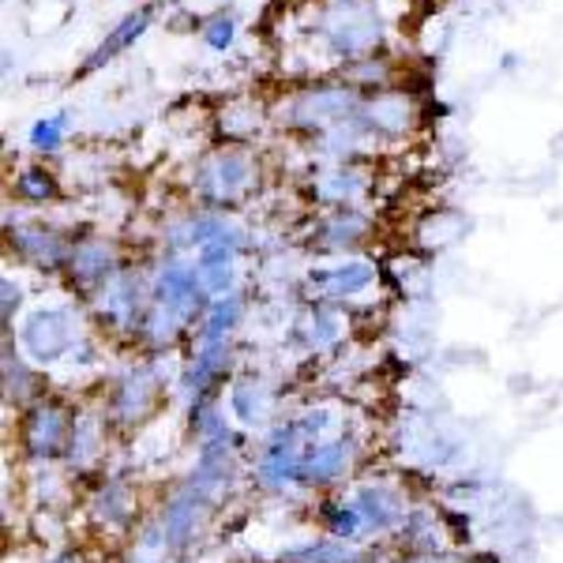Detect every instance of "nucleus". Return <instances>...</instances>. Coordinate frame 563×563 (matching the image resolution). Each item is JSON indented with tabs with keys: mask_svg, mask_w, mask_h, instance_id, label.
<instances>
[{
	"mask_svg": "<svg viewBox=\"0 0 563 563\" xmlns=\"http://www.w3.org/2000/svg\"><path fill=\"white\" fill-rule=\"evenodd\" d=\"M188 331H196L192 320H185L174 308L151 305L147 312H143L140 327H135V342H143L147 350H174L177 342H185Z\"/></svg>",
	"mask_w": 563,
	"mask_h": 563,
	"instance_id": "obj_20",
	"label": "nucleus"
},
{
	"mask_svg": "<svg viewBox=\"0 0 563 563\" xmlns=\"http://www.w3.org/2000/svg\"><path fill=\"white\" fill-rule=\"evenodd\" d=\"M49 563H87V560L79 556V552H60V556H53Z\"/></svg>",
	"mask_w": 563,
	"mask_h": 563,
	"instance_id": "obj_34",
	"label": "nucleus"
},
{
	"mask_svg": "<svg viewBox=\"0 0 563 563\" xmlns=\"http://www.w3.org/2000/svg\"><path fill=\"white\" fill-rule=\"evenodd\" d=\"M410 563H462V560H455V556H443V552H417V556L410 560Z\"/></svg>",
	"mask_w": 563,
	"mask_h": 563,
	"instance_id": "obj_33",
	"label": "nucleus"
},
{
	"mask_svg": "<svg viewBox=\"0 0 563 563\" xmlns=\"http://www.w3.org/2000/svg\"><path fill=\"white\" fill-rule=\"evenodd\" d=\"M241 323H244V297L241 294L214 297L203 308V316L196 320V339H233Z\"/></svg>",
	"mask_w": 563,
	"mask_h": 563,
	"instance_id": "obj_23",
	"label": "nucleus"
},
{
	"mask_svg": "<svg viewBox=\"0 0 563 563\" xmlns=\"http://www.w3.org/2000/svg\"><path fill=\"white\" fill-rule=\"evenodd\" d=\"M196 271H199V282H203L207 297H225V294H238V260L241 252L233 249H196Z\"/></svg>",
	"mask_w": 563,
	"mask_h": 563,
	"instance_id": "obj_21",
	"label": "nucleus"
},
{
	"mask_svg": "<svg viewBox=\"0 0 563 563\" xmlns=\"http://www.w3.org/2000/svg\"><path fill=\"white\" fill-rule=\"evenodd\" d=\"M410 0H308L301 20L305 45L312 49L305 79L331 76L368 53H384L395 42L398 8Z\"/></svg>",
	"mask_w": 563,
	"mask_h": 563,
	"instance_id": "obj_1",
	"label": "nucleus"
},
{
	"mask_svg": "<svg viewBox=\"0 0 563 563\" xmlns=\"http://www.w3.org/2000/svg\"><path fill=\"white\" fill-rule=\"evenodd\" d=\"M376 282H379V275L368 260L346 256L339 263H327V267L308 271V294L327 305H350V301H357V297H365Z\"/></svg>",
	"mask_w": 563,
	"mask_h": 563,
	"instance_id": "obj_13",
	"label": "nucleus"
},
{
	"mask_svg": "<svg viewBox=\"0 0 563 563\" xmlns=\"http://www.w3.org/2000/svg\"><path fill=\"white\" fill-rule=\"evenodd\" d=\"M158 12H162L158 0H147V4L132 8L129 15H121V20H117V23L109 26V31L102 34V42H98L95 49H90L87 57L79 60L76 79H90V76H98V71H106L109 65H113L117 57H121V53H129L132 45L140 42L154 23H158Z\"/></svg>",
	"mask_w": 563,
	"mask_h": 563,
	"instance_id": "obj_11",
	"label": "nucleus"
},
{
	"mask_svg": "<svg viewBox=\"0 0 563 563\" xmlns=\"http://www.w3.org/2000/svg\"><path fill=\"white\" fill-rule=\"evenodd\" d=\"M132 507H135V499L132 493H124L121 485H109L102 488V496H98V515H106V522H129Z\"/></svg>",
	"mask_w": 563,
	"mask_h": 563,
	"instance_id": "obj_30",
	"label": "nucleus"
},
{
	"mask_svg": "<svg viewBox=\"0 0 563 563\" xmlns=\"http://www.w3.org/2000/svg\"><path fill=\"white\" fill-rule=\"evenodd\" d=\"M312 199L327 211L334 207H361V199L372 192V162H316Z\"/></svg>",
	"mask_w": 563,
	"mask_h": 563,
	"instance_id": "obj_14",
	"label": "nucleus"
},
{
	"mask_svg": "<svg viewBox=\"0 0 563 563\" xmlns=\"http://www.w3.org/2000/svg\"><path fill=\"white\" fill-rule=\"evenodd\" d=\"M4 244L26 267L42 271V275H60L68 263L71 233L57 230L53 222H42V218H23V222L4 225Z\"/></svg>",
	"mask_w": 563,
	"mask_h": 563,
	"instance_id": "obj_7",
	"label": "nucleus"
},
{
	"mask_svg": "<svg viewBox=\"0 0 563 563\" xmlns=\"http://www.w3.org/2000/svg\"><path fill=\"white\" fill-rule=\"evenodd\" d=\"M334 76H342L350 87H357L361 95H372V90L402 84V65H398L395 49H384V53H368V57L350 60V65H342Z\"/></svg>",
	"mask_w": 563,
	"mask_h": 563,
	"instance_id": "obj_18",
	"label": "nucleus"
},
{
	"mask_svg": "<svg viewBox=\"0 0 563 563\" xmlns=\"http://www.w3.org/2000/svg\"><path fill=\"white\" fill-rule=\"evenodd\" d=\"M297 334H301V339L312 350L334 346V342L342 339V316H339V308L327 305V301L308 305V312L301 316V327H297Z\"/></svg>",
	"mask_w": 563,
	"mask_h": 563,
	"instance_id": "obj_25",
	"label": "nucleus"
},
{
	"mask_svg": "<svg viewBox=\"0 0 563 563\" xmlns=\"http://www.w3.org/2000/svg\"><path fill=\"white\" fill-rule=\"evenodd\" d=\"M68 135H71V113L68 109H53V113L31 121V129H26V147L38 154L42 162L60 158L68 147Z\"/></svg>",
	"mask_w": 563,
	"mask_h": 563,
	"instance_id": "obj_22",
	"label": "nucleus"
},
{
	"mask_svg": "<svg viewBox=\"0 0 563 563\" xmlns=\"http://www.w3.org/2000/svg\"><path fill=\"white\" fill-rule=\"evenodd\" d=\"M361 102H365V95L357 87H350L342 76H334V71L312 79H289L286 87H278L271 95V124L286 140L312 147L327 132L357 121Z\"/></svg>",
	"mask_w": 563,
	"mask_h": 563,
	"instance_id": "obj_2",
	"label": "nucleus"
},
{
	"mask_svg": "<svg viewBox=\"0 0 563 563\" xmlns=\"http://www.w3.org/2000/svg\"><path fill=\"white\" fill-rule=\"evenodd\" d=\"M151 297H154V305L174 308V312H180L192 323L203 316V308L211 305L203 282H199L196 260L177 256V252H166V260H162L158 271L151 275Z\"/></svg>",
	"mask_w": 563,
	"mask_h": 563,
	"instance_id": "obj_9",
	"label": "nucleus"
},
{
	"mask_svg": "<svg viewBox=\"0 0 563 563\" xmlns=\"http://www.w3.org/2000/svg\"><path fill=\"white\" fill-rule=\"evenodd\" d=\"M282 563H361V556L353 549H346V541L327 538L316 544H301V549H289Z\"/></svg>",
	"mask_w": 563,
	"mask_h": 563,
	"instance_id": "obj_28",
	"label": "nucleus"
},
{
	"mask_svg": "<svg viewBox=\"0 0 563 563\" xmlns=\"http://www.w3.org/2000/svg\"><path fill=\"white\" fill-rule=\"evenodd\" d=\"M346 443L334 440V443H316V448L305 451V462H301V485H331L334 477L346 470Z\"/></svg>",
	"mask_w": 563,
	"mask_h": 563,
	"instance_id": "obj_24",
	"label": "nucleus"
},
{
	"mask_svg": "<svg viewBox=\"0 0 563 563\" xmlns=\"http://www.w3.org/2000/svg\"><path fill=\"white\" fill-rule=\"evenodd\" d=\"M230 368H233V339H196V353L185 365V387L203 395L218 379H225Z\"/></svg>",
	"mask_w": 563,
	"mask_h": 563,
	"instance_id": "obj_17",
	"label": "nucleus"
},
{
	"mask_svg": "<svg viewBox=\"0 0 563 563\" xmlns=\"http://www.w3.org/2000/svg\"><path fill=\"white\" fill-rule=\"evenodd\" d=\"M361 511L357 507H339V511L327 515V530H331V538H353V533L361 530Z\"/></svg>",
	"mask_w": 563,
	"mask_h": 563,
	"instance_id": "obj_32",
	"label": "nucleus"
},
{
	"mask_svg": "<svg viewBox=\"0 0 563 563\" xmlns=\"http://www.w3.org/2000/svg\"><path fill=\"white\" fill-rule=\"evenodd\" d=\"M8 192H12L15 203L49 207V203H57L65 188H60V177L53 166H45V162H26V166H20L8 177Z\"/></svg>",
	"mask_w": 563,
	"mask_h": 563,
	"instance_id": "obj_19",
	"label": "nucleus"
},
{
	"mask_svg": "<svg viewBox=\"0 0 563 563\" xmlns=\"http://www.w3.org/2000/svg\"><path fill=\"white\" fill-rule=\"evenodd\" d=\"M372 238V218L361 207H334L316 222V249L323 256H346L365 249Z\"/></svg>",
	"mask_w": 563,
	"mask_h": 563,
	"instance_id": "obj_16",
	"label": "nucleus"
},
{
	"mask_svg": "<svg viewBox=\"0 0 563 563\" xmlns=\"http://www.w3.org/2000/svg\"><path fill=\"white\" fill-rule=\"evenodd\" d=\"M353 507H357L361 519H365L368 526H376V530H390V526H398L406 515L402 496L390 493V488H365Z\"/></svg>",
	"mask_w": 563,
	"mask_h": 563,
	"instance_id": "obj_26",
	"label": "nucleus"
},
{
	"mask_svg": "<svg viewBox=\"0 0 563 563\" xmlns=\"http://www.w3.org/2000/svg\"><path fill=\"white\" fill-rule=\"evenodd\" d=\"M238 31H241V20L233 8H218V12L199 20V42L211 53H230L233 45H238Z\"/></svg>",
	"mask_w": 563,
	"mask_h": 563,
	"instance_id": "obj_27",
	"label": "nucleus"
},
{
	"mask_svg": "<svg viewBox=\"0 0 563 563\" xmlns=\"http://www.w3.org/2000/svg\"><path fill=\"white\" fill-rule=\"evenodd\" d=\"M361 124L376 140V147H398V143L413 140L424 129V98L406 84L372 90L361 102Z\"/></svg>",
	"mask_w": 563,
	"mask_h": 563,
	"instance_id": "obj_4",
	"label": "nucleus"
},
{
	"mask_svg": "<svg viewBox=\"0 0 563 563\" xmlns=\"http://www.w3.org/2000/svg\"><path fill=\"white\" fill-rule=\"evenodd\" d=\"M23 308V282L15 275L0 278V316H4V331H12V320Z\"/></svg>",
	"mask_w": 563,
	"mask_h": 563,
	"instance_id": "obj_31",
	"label": "nucleus"
},
{
	"mask_svg": "<svg viewBox=\"0 0 563 563\" xmlns=\"http://www.w3.org/2000/svg\"><path fill=\"white\" fill-rule=\"evenodd\" d=\"M20 350L34 365H53V361L68 357L79 342V316L68 305H42L23 316L20 323Z\"/></svg>",
	"mask_w": 563,
	"mask_h": 563,
	"instance_id": "obj_6",
	"label": "nucleus"
},
{
	"mask_svg": "<svg viewBox=\"0 0 563 563\" xmlns=\"http://www.w3.org/2000/svg\"><path fill=\"white\" fill-rule=\"evenodd\" d=\"M230 398H233V413L241 417L244 424H256L263 410H267V390H263L260 379H238L230 390Z\"/></svg>",
	"mask_w": 563,
	"mask_h": 563,
	"instance_id": "obj_29",
	"label": "nucleus"
},
{
	"mask_svg": "<svg viewBox=\"0 0 563 563\" xmlns=\"http://www.w3.org/2000/svg\"><path fill=\"white\" fill-rule=\"evenodd\" d=\"M124 267V256H121V244L113 238H102V233H79L71 238V249H68V263L60 271V278L68 282V289L76 297H87L95 294L98 286L117 275Z\"/></svg>",
	"mask_w": 563,
	"mask_h": 563,
	"instance_id": "obj_8",
	"label": "nucleus"
},
{
	"mask_svg": "<svg viewBox=\"0 0 563 563\" xmlns=\"http://www.w3.org/2000/svg\"><path fill=\"white\" fill-rule=\"evenodd\" d=\"M162 402V376L151 365H135L124 376H117L109 390V413L121 424H140L158 410Z\"/></svg>",
	"mask_w": 563,
	"mask_h": 563,
	"instance_id": "obj_15",
	"label": "nucleus"
},
{
	"mask_svg": "<svg viewBox=\"0 0 563 563\" xmlns=\"http://www.w3.org/2000/svg\"><path fill=\"white\" fill-rule=\"evenodd\" d=\"M87 305L98 323H106L109 331H124L135 339V327H140L143 312L154 305L151 275H143L135 263H124L117 275H109L102 286L87 297Z\"/></svg>",
	"mask_w": 563,
	"mask_h": 563,
	"instance_id": "obj_5",
	"label": "nucleus"
},
{
	"mask_svg": "<svg viewBox=\"0 0 563 563\" xmlns=\"http://www.w3.org/2000/svg\"><path fill=\"white\" fill-rule=\"evenodd\" d=\"M263 185V154L244 143H211L192 162L188 192L196 207L211 211H238L260 192Z\"/></svg>",
	"mask_w": 563,
	"mask_h": 563,
	"instance_id": "obj_3",
	"label": "nucleus"
},
{
	"mask_svg": "<svg viewBox=\"0 0 563 563\" xmlns=\"http://www.w3.org/2000/svg\"><path fill=\"white\" fill-rule=\"evenodd\" d=\"M71 432H76V413L68 406L38 398L23 417V448L31 459H57L71 448Z\"/></svg>",
	"mask_w": 563,
	"mask_h": 563,
	"instance_id": "obj_12",
	"label": "nucleus"
},
{
	"mask_svg": "<svg viewBox=\"0 0 563 563\" xmlns=\"http://www.w3.org/2000/svg\"><path fill=\"white\" fill-rule=\"evenodd\" d=\"M214 143H244L256 147L267 132H275L271 124V95H233L214 109L211 117Z\"/></svg>",
	"mask_w": 563,
	"mask_h": 563,
	"instance_id": "obj_10",
	"label": "nucleus"
}]
</instances>
